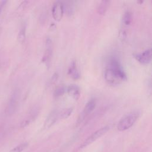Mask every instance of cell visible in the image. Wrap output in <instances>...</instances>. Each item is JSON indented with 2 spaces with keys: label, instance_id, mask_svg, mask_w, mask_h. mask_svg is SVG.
<instances>
[{
  "label": "cell",
  "instance_id": "obj_8",
  "mask_svg": "<svg viewBox=\"0 0 152 152\" xmlns=\"http://www.w3.org/2000/svg\"><path fill=\"white\" fill-rule=\"evenodd\" d=\"M53 53V46L52 41L49 38L46 39V50L44 57L43 58V61L45 63L47 66H49L50 60H51Z\"/></svg>",
  "mask_w": 152,
  "mask_h": 152
},
{
  "label": "cell",
  "instance_id": "obj_1",
  "mask_svg": "<svg viewBox=\"0 0 152 152\" xmlns=\"http://www.w3.org/2000/svg\"><path fill=\"white\" fill-rule=\"evenodd\" d=\"M104 76L107 82L111 85H118L127 80L125 71L115 57H111L108 61Z\"/></svg>",
  "mask_w": 152,
  "mask_h": 152
},
{
  "label": "cell",
  "instance_id": "obj_17",
  "mask_svg": "<svg viewBox=\"0 0 152 152\" xmlns=\"http://www.w3.org/2000/svg\"><path fill=\"white\" fill-rule=\"evenodd\" d=\"M67 91V88L64 86H60L58 87L54 92V96L55 97H59L62 96Z\"/></svg>",
  "mask_w": 152,
  "mask_h": 152
},
{
  "label": "cell",
  "instance_id": "obj_11",
  "mask_svg": "<svg viewBox=\"0 0 152 152\" xmlns=\"http://www.w3.org/2000/svg\"><path fill=\"white\" fill-rule=\"evenodd\" d=\"M68 74L70 77L74 80H78L80 79V74L77 69L76 63L74 61L71 64V66L68 70Z\"/></svg>",
  "mask_w": 152,
  "mask_h": 152
},
{
  "label": "cell",
  "instance_id": "obj_9",
  "mask_svg": "<svg viewBox=\"0 0 152 152\" xmlns=\"http://www.w3.org/2000/svg\"><path fill=\"white\" fill-rule=\"evenodd\" d=\"M59 117V112L57 110H54L51 111L49 115L48 116L45 124H44V127L45 128H49L50 127H51L57 121L58 118Z\"/></svg>",
  "mask_w": 152,
  "mask_h": 152
},
{
  "label": "cell",
  "instance_id": "obj_13",
  "mask_svg": "<svg viewBox=\"0 0 152 152\" xmlns=\"http://www.w3.org/2000/svg\"><path fill=\"white\" fill-rule=\"evenodd\" d=\"M132 22V13L130 11H126L122 17V24L125 26H128Z\"/></svg>",
  "mask_w": 152,
  "mask_h": 152
},
{
  "label": "cell",
  "instance_id": "obj_7",
  "mask_svg": "<svg viewBox=\"0 0 152 152\" xmlns=\"http://www.w3.org/2000/svg\"><path fill=\"white\" fill-rule=\"evenodd\" d=\"M134 58L138 63L143 65H147L149 64L151 60V49H148L140 54L135 55Z\"/></svg>",
  "mask_w": 152,
  "mask_h": 152
},
{
  "label": "cell",
  "instance_id": "obj_6",
  "mask_svg": "<svg viewBox=\"0 0 152 152\" xmlns=\"http://www.w3.org/2000/svg\"><path fill=\"white\" fill-rule=\"evenodd\" d=\"M64 7L61 1H56L52 8V13L54 19L57 22H60L63 17Z\"/></svg>",
  "mask_w": 152,
  "mask_h": 152
},
{
  "label": "cell",
  "instance_id": "obj_20",
  "mask_svg": "<svg viewBox=\"0 0 152 152\" xmlns=\"http://www.w3.org/2000/svg\"><path fill=\"white\" fill-rule=\"evenodd\" d=\"M6 3H7V1H0V13H1V12L3 7L4 6V5L6 4Z\"/></svg>",
  "mask_w": 152,
  "mask_h": 152
},
{
  "label": "cell",
  "instance_id": "obj_2",
  "mask_svg": "<svg viewBox=\"0 0 152 152\" xmlns=\"http://www.w3.org/2000/svg\"><path fill=\"white\" fill-rule=\"evenodd\" d=\"M140 113L138 111H133L125 115L119 121L117 129L120 131H124L130 128L137 121L139 118Z\"/></svg>",
  "mask_w": 152,
  "mask_h": 152
},
{
  "label": "cell",
  "instance_id": "obj_14",
  "mask_svg": "<svg viewBox=\"0 0 152 152\" xmlns=\"http://www.w3.org/2000/svg\"><path fill=\"white\" fill-rule=\"evenodd\" d=\"M73 108H68L64 109L60 112H59V117L62 119L68 118L73 113Z\"/></svg>",
  "mask_w": 152,
  "mask_h": 152
},
{
  "label": "cell",
  "instance_id": "obj_10",
  "mask_svg": "<svg viewBox=\"0 0 152 152\" xmlns=\"http://www.w3.org/2000/svg\"><path fill=\"white\" fill-rule=\"evenodd\" d=\"M67 92L76 100H77L80 98V88L77 85H70L68 87H67Z\"/></svg>",
  "mask_w": 152,
  "mask_h": 152
},
{
  "label": "cell",
  "instance_id": "obj_12",
  "mask_svg": "<svg viewBox=\"0 0 152 152\" xmlns=\"http://www.w3.org/2000/svg\"><path fill=\"white\" fill-rule=\"evenodd\" d=\"M110 3H111V1H101L97 7V13L101 16L105 15L110 6Z\"/></svg>",
  "mask_w": 152,
  "mask_h": 152
},
{
  "label": "cell",
  "instance_id": "obj_18",
  "mask_svg": "<svg viewBox=\"0 0 152 152\" xmlns=\"http://www.w3.org/2000/svg\"><path fill=\"white\" fill-rule=\"evenodd\" d=\"M120 37L121 39L124 40L126 37V32L124 30H121L120 32Z\"/></svg>",
  "mask_w": 152,
  "mask_h": 152
},
{
  "label": "cell",
  "instance_id": "obj_4",
  "mask_svg": "<svg viewBox=\"0 0 152 152\" xmlns=\"http://www.w3.org/2000/svg\"><path fill=\"white\" fill-rule=\"evenodd\" d=\"M96 102L94 99H91L88 101V102L86 104L82 112L79 115L77 121L78 124H80L93 111L96 107Z\"/></svg>",
  "mask_w": 152,
  "mask_h": 152
},
{
  "label": "cell",
  "instance_id": "obj_16",
  "mask_svg": "<svg viewBox=\"0 0 152 152\" xmlns=\"http://www.w3.org/2000/svg\"><path fill=\"white\" fill-rule=\"evenodd\" d=\"M17 39H18V41L21 43L24 42L26 39V26H23L20 29L19 32Z\"/></svg>",
  "mask_w": 152,
  "mask_h": 152
},
{
  "label": "cell",
  "instance_id": "obj_19",
  "mask_svg": "<svg viewBox=\"0 0 152 152\" xmlns=\"http://www.w3.org/2000/svg\"><path fill=\"white\" fill-rule=\"evenodd\" d=\"M58 77V74H57V73L54 74L53 75V77H52V81H52V83H54V82H55V81L57 80Z\"/></svg>",
  "mask_w": 152,
  "mask_h": 152
},
{
  "label": "cell",
  "instance_id": "obj_15",
  "mask_svg": "<svg viewBox=\"0 0 152 152\" xmlns=\"http://www.w3.org/2000/svg\"><path fill=\"white\" fill-rule=\"evenodd\" d=\"M28 146H29L28 143H24L18 145L17 146L13 148H12V150H10L9 152H22L25 149H26Z\"/></svg>",
  "mask_w": 152,
  "mask_h": 152
},
{
  "label": "cell",
  "instance_id": "obj_5",
  "mask_svg": "<svg viewBox=\"0 0 152 152\" xmlns=\"http://www.w3.org/2000/svg\"><path fill=\"white\" fill-rule=\"evenodd\" d=\"M19 92L18 90H16L12 94L11 98L9 100V104L7 105V112L9 114L12 115L16 111L19 104Z\"/></svg>",
  "mask_w": 152,
  "mask_h": 152
},
{
  "label": "cell",
  "instance_id": "obj_3",
  "mask_svg": "<svg viewBox=\"0 0 152 152\" xmlns=\"http://www.w3.org/2000/svg\"><path fill=\"white\" fill-rule=\"evenodd\" d=\"M109 127L105 126V127H104L102 128H100L99 130H97L96 131L93 133L91 135H90L84 141V142L80 146V148H83L91 144V143H93V142L96 141L98 138H99L100 137L104 135L105 134H106L109 131Z\"/></svg>",
  "mask_w": 152,
  "mask_h": 152
}]
</instances>
